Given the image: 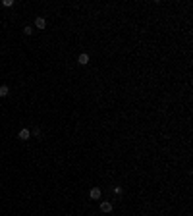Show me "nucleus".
I'll use <instances>...</instances> for the list:
<instances>
[{
	"mask_svg": "<svg viewBox=\"0 0 193 216\" xmlns=\"http://www.w3.org/2000/svg\"><path fill=\"white\" fill-rule=\"evenodd\" d=\"M101 195H103L101 187H93V189L89 191V197H91V199H95V201H99V199H101Z\"/></svg>",
	"mask_w": 193,
	"mask_h": 216,
	"instance_id": "obj_1",
	"label": "nucleus"
},
{
	"mask_svg": "<svg viewBox=\"0 0 193 216\" xmlns=\"http://www.w3.org/2000/svg\"><path fill=\"white\" fill-rule=\"evenodd\" d=\"M35 27H37V29H45V27H46V19L39 16V18L35 19Z\"/></svg>",
	"mask_w": 193,
	"mask_h": 216,
	"instance_id": "obj_2",
	"label": "nucleus"
},
{
	"mask_svg": "<svg viewBox=\"0 0 193 216\" xmlns=\"http://www.w3.org/2000/svg\"><path fill=\"white\" fill-rule=\"evenodd\" d=\"M101 210H103V212H112V203L103 201V203H101Z\"/></svg>",
	"mask_w": 193,
	"mask_h": 216,
	"instance_id": "obj_3",
	"label": "nucleus"
},
{
	"mask_svg": "<svg viewBox=\"0 0 193 216\" xmlns=\"http://www.w3.org/2000/svg\"><path fill=\"white\" fill-rule=\"evenodd\" d=\"M18 137H19V139H21V141H27V139H29V137H31V131H29V129H21Z\"/></svg>",
	"mask_w": 193,
	"mask_h": 216,
	"instance_id": "obj_4",
	"label": "nucleus"
},
{
	"mask_svg": "<svg viewBox=\"0 0 193 216\" xmlns=\"http://www.w3.org/2000/svg\"><path fill=\"white\" fill-rule=\"evenodd\" d=\"M77 62L81 64V66H87V64H89V54H79V58H77Z\"/></svg>",
	"mask_w": 193,
	"mask_h": 216,
	"instance_id": "obj_5",
	"label": "nucleus"
},
{
	"mask_svg": "<svg viewBox=\"0 0 193 216\" xmlns=\"http://www.w3.org/2000/svg\"><path fill=\"white\" fill-rule=\"evenodd\" d=\"M10 95V89H8V85H0V96L4 98V96Z\"/></svg>",
	"mask_w": 193,
	"mask_h": 216,
	"instance_id": "obj_6",
	"label": "nucleus"
},
{
	"mask_svg": "<svg viewBox=\"0 0 193 216\" xmlns=\"http://www.w3.org/2000/svg\"><path fill=\"white\" fill-rule=\"evenodd\" d=\"M14 4H16L14 0H2V6H6V8H12Z\"/></svg>",
	"mask_w": 193,
	"mask_h": 216,
	"instance_id": "obj_7",
	"label": "nucleus"
},
{
	"mask_svg": "<svg viewBox=\"0 0 193 216\" xmlns=\"http://www.w3.org/2000/svg\"><path fill=\"white\" fill-rule=\"evenodd\" d=\"M23 33H25V35H31V33H33V27H31V25H25V27H23Z\"/></svg>",
	"mask_w": 193,
	"mask_h": 216,
	"instance_id": "obj_8",
	"label": "nucleus"
},
{
	"mask_svg": "<svg viewBox=\"0 0 193 216\" xmlns=\"http://www.w3.org/2000/svg\"><path fill=\"white\" fill-rule=\"evenodd\" d=\"M114 193H116V195H122L124 189H122V187H114Z\"/></svg>",
	"mask_w": 193,
	"mask_h": 216,
	"instance_id": "obj_9",
	"label": "nucleus"
},
{
	"mask_svg": "<svg viewBox=\"0 0 193 216\" xmlns=\"http://www.w3.org/2000/svg\"><path fill=\"white\" fill-rule=\"evenodd\" d=\"M31 135H41V129H39V127H35V129L31 131Z\"/></svg>",
	"mask_w": 193,
	"mask_h": 216,
	"instance_id": "obj_10",
	"label": "nucleus"
}]
</instances>
